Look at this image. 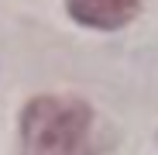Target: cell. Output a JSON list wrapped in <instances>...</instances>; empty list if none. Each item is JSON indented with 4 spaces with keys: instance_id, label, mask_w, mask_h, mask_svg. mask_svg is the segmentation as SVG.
Masks as SVG:
<instances>
[{
    "instance_id": "obj_1",
    "label": "cell",
    "mask_w": 158,
    "mask_h": 155,
    "mask_svg": "<svg viewBox=\"0 0 158 155\" xmlns=\"http://www.w3.org/2000/svg\"><path fill=\"white\" fill-rule=\"evenodd\" d=\"M93 110L83 100L38 97L21 114L24 155H89Z\"/></svg>"
},
{
    "instance_id": "obj_2",
    "label": "cell",
    "mask_w": 158,
    "mask_h": 155,
    "mask_svg": "<svg viewBox=\"0 0 158 155\" xmlns=\"http://www.w3.org/2000/svg\"><path fill=\"white\" fill-rule=\"evenodd\" d=\"M69 14L86 28H120L138 14V0H65Z\"/></svg>"
}]
</instances>
